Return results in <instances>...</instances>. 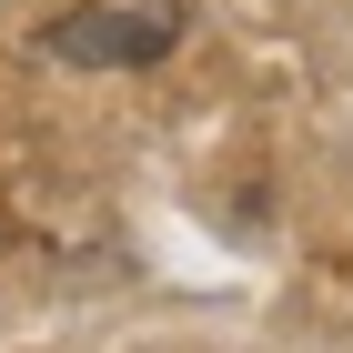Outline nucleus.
Returning <instances> with one entry per match:
<instances>
[{"mask_svg": "<svg viewBox=\"0 0 353 353\" xmlns=\"http://www.w3.org/2000/svg\"><path fill=\"white\" fill-rule=\"evenodd\" d=\"M172 41H182V0H81L41 30V51L81 71H152Z\"/></svg>", "mask_w": 353, "mask_h": 353, "instance_id": "1", "label": "nucleus"}]
</instances>
